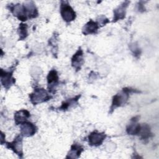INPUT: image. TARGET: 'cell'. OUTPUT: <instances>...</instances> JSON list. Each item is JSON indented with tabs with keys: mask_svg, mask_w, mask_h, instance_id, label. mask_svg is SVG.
Returning a JSON list of instances; mask_svg holds the SVG:
<instances>
[{
	"mask_svg": "<svg viewBox=\"0 0 159 159\" xmlns=\"http://www.w3.org/2000/svg\"><path fill=\"white\" fill-rule=\"evenodd\" d=\"M133 93H137L139 91L130 88H124L120 92L114 96L110 108V113H112L116 108L124 106L128 101L130 94Z\"/></svg>",
	"mask_w": 159,
	"mask_h": 159,
	"instance_id": "6da1fadb",
	"label": "cell"
},
{
	"mask_svg": "<svg viewBox=\"0 0 159 159\" xmlns=\"http://www.w3.org/2000/svg\"><path fill=\"white\" fill-rule=\"evenodd\" d=\"M30 102L34 105H37L50 100L52 96L43 88H36L34 91L29 95Z\"/></svg>",
	"mask_w": 159,
	"mask_h": 159,
	"instance_id": "7a4b0ae2",
	"label": "cell"
},
{
	"mask_svg": "<svg viewBox=\"0 0 159 159\" xmlns=\"http://www.w3.org/2000/svg\"><path fill=\"white\" fill-rule=\"evenodd\" d=\"M60 14L63 19L66 22H71L76 18V13L73 8L64 1L61 3Z\"/></svg>",
	"mask_w": 159,
	"mask_h": 159,
	"instance_id": "3957f363",
	"label": "cell"
},
{
	"mask_svg": "<svg viewBox=\"0 0 159 159\" xmlns=\"http://www.w3.org/2000/svg\"><path fill=\"white\" fill-rule=\"evenodd\" d=\"M24 136L20 134L16 137L14 140L11 142L6 143V147L11 149L14 153H16L20 158L23 157L22 151V137Z\"/></svg>",
	"mask_w": 159,
	"mask_h": 159,
	"instance_id": "277c9868",
	"label": "cell"
},
{
	"mask_svg": "<svg viewBox=\"0 0 159 159\" xmlns=\"http://www.w3.org/2000/svg\"><path fill=\"white\" fill-rule=\"evenodd\" d=\"M14 70V68L12 70L4 71L1 70V81L2 86L6 89H9L15 83V80L12 77V73Z\"/></svg>",
	"mask_w": 159,
	"mask_h": 159,
	"instance_id": "5b68a950",
	"label": "cell"
},
{
	"mask_svg": "<svg viewBox=\"0 0 159 159\" xmlns=\"http://www.w3.org/2000/svg\"><path fill=\"white\" fill-rule=\"evenodd\" d=\"M106 137V135L104 134V132H98L97 131H94L91 132L88 136L89 145L95 147L101 145Z\"/></svg>",
	"mask_w": 159,
	"mask_h": 159,
	"instance_id": "8992f818",
	"label": "cell"
},
{
	"mask_svg": "<svg viewBox=\"0 0 159 159\" xmlns=\"http://www.w3.org/2000/svg\"><path fill=\"white\" fill-rule=\"evenodd\" d=\"M20 134L25 137H31L34 135L36 131V126L30 122L26 121L20 125Z\"/></svg>",
	"mask_w": 159,
	"mask_h": 159,
	"instance_id": "52a82bcc",
	"label": "cell"
},
{
	"mask_svg": "<svg viewBox=\"0 0 159 159\" xmlns=\"http://www.w3.org/2000/svg\"><path fill=\"white\" fill-rule=\"evenodd\" d=\"M83 62V52L81 48H80L71 58V65L77 71L81 69Z\"/></svg>",
	"mask_w": 159,
	"mask_h": 159,
	"instance_id": "ba28073f",
	"label": "cell"
},
{
	"mask_svg": "<svg viewBox=\"0 0 159 159\" xmlns=\"http://www.w3.org/2000/svg\"><path fill=\"white\" fill-rule=\"evenodd\" d=\"M48 88L50 92H52L58 84V76L55 70H52L47 76Z\"/></svg>",
	"mask_w": 159,
	"mask_h": 159,
	"instance_id": "9c48e42d",
	"label": "cell"
},
{
	"mask_svg": "<svg viewBox=\"0 0 159 159\" xmlns=\"http://www.w3.org/2000/svg\"><path fill=\"white\" fill-rule=\"evenodd\" d=\"M138 120L139 116H135L130 120L126 128V131L129 135H138L141 125L138 123Z\"/></svg>",
	"mask_w": 159,
	"mask_h": 159,
	"instance_id": "30bf717a",
	"label": "cell"
},
{
	"mask_svg": "<svg viewBox=\"0 0 159 159\" xmlns=\"http://www.w3.org/2000/svg\"><path fill=\"white\" fill-rule=\"evenodd\" d=\"M30 117V112L25 109H21L17 111L14 114V121L16 125H20L21 124L28 121L27 119Z\"/></svg>",
	"mask_w": 159,
	"mask_h": 159,
	"instance_id": "8fae6325",
	"label": "cell"
},
{
	"mask_svg": "<svg viewBox=\"0 0 159 159\" xmlns=\"http://www.w3.org/2000/svg\"><path fill=\"white\" fill-rule=\"evenodd\" d=\"M99 25L97 22H94L93 20H90L87 22L82 29V32L84 35L94 34L98 32Z\"/></svg>",
	"mask_w": 159,
	"mask_h": 159,
	"instance_id": "7c38bea8",
	"label": "cell"
},
{
	"mask_svg": "<svg viewBox=\"0 0 159 159\" xmlns=\"http://www.w3.org/2000/svg\"><path fill=\"white\" fill-rule=\"evenodd\" d=\"M129 4L128 1L124 2L123 4H120L118 7L114 11V19L113 22H116L119 20L123 19L125 15V9Z\"/></svg>",
	"mask_w": 159,
	"mask_h": 159,
	"instance_id": "4fadbf2b",
	"label": "cell"
},
{
	"mask_svg": "<svg viewBox=\"0 0 159 159\" xmlns=\"http://www.w3.org/2000/svg\"><path fill=\"white\" fill-rule=\"evenodd\" d=\"M83 150H84V148L81 145L75 143L71 145V148L68 153L67 154V156L66 158H77L80 156L81 153Z\"/></svg>",
	"mask_w": 159,
	"mask_h": 159,
	"instance_id": "5bb4252c",
	"label": "cell"
},
{
	"mask_svg": "<svg viewBox=\"0 0 159 159\" xmlns=\"http://www.w3.org/2000/svg\"><path fill=\"white\" fill-rule=\"evenodd\" d=\"M137 135L140 136L141 140H147L150 139L152 136V134L148 125L143 124V125H140V129Z\"/></svg>",
	"mask_w": 159,
	"mask_h": 159,
	"instance_id": "9a60e30c",
	"label": "cell"
},
{
	"mask_svg": "<svg viewBox=\"0 0 159 159\" xmlns=\"http://www.w3.org/2000/svg\"><path fill=\"white\" fill-rule=\"evenodd\" d=\"M80 95H78V96H76V97H75V98H73L72 99H68V101H66L63 102L62 103L61 106L59 107V109L60 110H63V111H66L72 104H75V103L77 102V101H78V99L80 98Z\"/></svg>",
	"mask_w": 159,
	"mask_h": 159,
	"instance_id": "2e32d148",
	"label": "cell"
},
{
	"mask_svg": "<svg viewBox=\"0 0 159 159\" xmlns=\"http://www.w3.org/2000/svg\"><path fill=\"white\" fill-rule=\"evenodd\" d=\"M19 40H23L27 36V25L25 24L21 23L19 27Z\"/></svg>",
	"mask_w": 159,
	"mask_h": 159,
	"instance_id": "e0dca14e",
	"label": "cell"
}]
</instances>
